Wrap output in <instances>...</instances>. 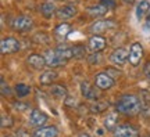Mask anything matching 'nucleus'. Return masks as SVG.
Returning a JSON list of instances; mask_svg holds the SVG:
<instances>
[{
	"label": "nucleus",
	"instance_id": "nucleus-28",
	"mask_svg": "<svg viewBox=\"0 0 150 137\" xmlns=\"http://www.w3.org/2000/svg\"><path fill=\"white\" fill-rule=\"evenodd\" d=\"M107 107H108V104H106V103H100V101L97 100L96 104L92 105V112H103Z\"/></svg>",
	"mask_w": 150,
	"mask_h": 137
},
{
	"label": "nucleus",
	"instance_id": "nucleus-7",
	"mask_svg": "<svg viewBox=\"0 0 150 137\" xmlns=\"http://www.w3.org/2000/svg\"><path fill=\"white\" fill-rule=\"evenodd\" d=\"M110 61L117 67H122L124 64L129 61V53L124 47L115 48L111 54H110Z\"/></svg>",
	"mask_w": 150,
	"mask_h": 137
},
{
	"label": "nucleus",
	"instance_id": "nucleus-23",
	"mask_svg": "<svg viewBox=\"0 0 150 137\" xmlns=\"http://www.w3.org/2000/svg\"><path fill=\"white\" fill-rule=\"evenodd\" d=\"M86 11H88L89 15H92L93 18H96V17L104 15V14L108 11V8H106V7L102 4H97V6H89V7L86 8Z\"/></svg>",
	"mask_w": 150,
	"mask_h": 137
},
{
	"label": "nucleus",
	"instance_id": "nucleus-32",
	"mask_svg": "<svg viewBox=\"0 0 150 137\" xmlns=\"http://www.w3.org/2000/svg\"><path fill=\"white\" fill-rule=\"evenodd\" d=\"M143 72H145V76L147 78V80H150V61H149V63H146Z\"/></svg>",
	"mask_w": 150,
	"mask_h": 137
},
{
	"label": "nucleus",
	"instance_id": "nucleus-13",
	"mask_svg": "<svg viewBox=\"0 0 150 137\" xmlns=\"http://www.w3.org/2000/svg\"><path fill=\"white\" fill-rule=\"evenodd\" d=\"M75 14H76V7L72 4L61 6L56 11V15H57L59 20H68V18H72Z\"/></svg>",
	"mask_w": 150,
	"mask_h": 137
},
{
	"label": "nucleus",
	"instance_id": "nucleus-3",
	"mask_svg": "<svg viewBox=\"0 0 150 137\" xmlns=\"http://www.w3.org/2000/svg\"><path fill=\"white\" fill-rule=\"evenodd\" d=\"M11 27L16 32H20V33H25V32L31 31L33 27V21L31 17H27V15H20L17 17L16 20L13 21Z\"/></svg>",
	"mask_w": 150,
	"mask_h": 137
},
{
	"label": "nucleus",
	"instance_id": "nucleus-31",
	"mask_svg": "<svg viewBox=\"0 0 150 137\" xmlns=\"http://www.w3.org/2000/svg\"><path fill=\"white\" fill-rule=\"evenodd\" d=\"M13 107H14V110H17V111H25V110H29V105L28 104H24V103H14L13 104Z\"/></svg>",
	"mask_w": 150,
	"mask_h": 137
},
{
	"label": "nucleus",
	"instance_id": "nucleus-12",
	"mask_svg": "<svg viewBox=\"0 0 150 137\" xmlns=\"http://www.w3.org/2000/svg\"><path fill=\"white\" fill-rule=\"evenodd\" d=\"M114 137H139V134L134 126L121 125V126H117V129L114 130Z\"/></svg>",
	"mask_w": 150,
	"mask_h": 137
},
{
	"label": "nucleus",
	"instance_id": "nucleus-4",
	"mask_svg": "<svg viewBox=\"0 0 150 137\" xmlns=\"http://www.w3.org/2000/svg\"><path fill=\"white\" fill-rule=\"evenodd\" d=\"M20 48H21L20 42L17 40L16 37H11V36L4 37L1 40V43H0V51H1V54H14Z\"/></svg>",
	"mask_w": 150,
	"mask_h": 137
},
{
	"label": "nucleus",
	"instance_id": "nucleus-11",
	"mask_svg": "<svg viewBox=\"0 0 150 137\" xmlns=\"http://www.w3.org/2000/svg\"><path fill=\"white\" fill-rule=\"evenodd\" d=\"M49 116L42 112L40 110H32L31 111V115H29V123L35 127H42L45 126V123L47 122Z\"/></svg>",
	"mask_w": 150,
	"mask_h": 137
},
{
	"label": "nucleus",
	"instance_id": "nucleus-8",
	"mask_svg": "<svg viewBox=\"0 0 150 137\" xmlns=\"http://www.w3.org/2000/svg\"><path fill=\"white\" fill-rule=\"evenodd\" d=\"M142 57H143V47H142V44L138 42L132 43L131 48H129V64L136 67L140 63Z\"/></svg>",
	"mask_w": 150,
	"mask_h": 137
},
{
	"label": "nucleus",
	"instance_id": "nucleus-10",
	"mask_svg": "<svg viewBox=\"0 0 150 137\" xmlns=\"http://www.w3.org/2000/svg\"><path fill=\"white\" fill-rule=\"evenodd\" d=\"M81 94L83 96L86 100H91V101L99 100V93H97L96 87H93L88 80H83L81 83Z\"/></svg>",
	"mask_w": 150,
	"mask_h": 137
},
{
	"label": "nucleus",
	"instance_id": "nucleus-33",
	"mask_svg": "<svg viewBox=\"0 0 150 137\" xmlns=\"http://www.w3.org/2000/svg\"><path fill=\"white\" fill-rule=\"evenodd\" d=\"M16 137H33V134H29V133L25 132V130H20V132L16 134Z\"/></svg>",
	"mask_w": 150,
	"mask_h": 137
},
{
	"label": "nucleus",
	"instance_id": "nucleus-25",
	"mask_svg": "<svg viewBox=\"0 0 150 137\" xmlns=\"http://www.w3.org/2000/svg\"><path fill=\"white\" fill-rule=\"evenodd\" d=\"M29 93H31V86H28V84L25 83H18L16 86V94L18 96V97H27V96H29Z\"/></svg>",
	"mask_w": 150,
	"mask_h": 137
},
{
	"label": "nucleus",
	"instance_id": "nucleus-21",
	"mask_svg": "<svg viewBox=\"0 0 150 137\" xmlns=\"http://www.w3.org/2000/svg\"><path fill=\"white\" fill-rule=\"evenodd\" d=\"M56 7H54V4L52 3V1H45V3H42V6H40V14H42L45 18H52V17L56 14Z\"/></svg>",
	"mask_w": 150,
	"mask_h": 137
},
{
	"label": "nucleus",
	"instance_id": "nucleus-15",
	"mask_svg": "<svg viewBox=\"0 0 150 137\" xmlns=\"http://www.w3.org/2000/svg\"><path fill=\"white\" fill-rule=\"evenodd\" d=\"M150 14V3L149 0H142L139 4L136 6V18L142 21Z\"/></svg>",
	"mask_w": 150,
	"mask_h": 137
},
{
	"label": "nucleus",
	"instance_id": "nucleus-20",
	"mask_svg": "<svg viewBox=\"0 0 150 137\" xmlns=\"http://www.w3.org/2000/svg\"><path fill=\"white\" fill-rule=\"evenodd\" d=\"M50 93L53 97L59 98V100H64L65 97L68 96V91H67V87L63 86V84H53L52 89H50Z\"/></svg>",
	"mask_w": 150,
	"mask_h": 137
},
{
	"label": "nucleus",
	"instance_id": "nucleus-18",
	"mask_svg": "<svg viewBox=\"0 0 150 137\" xmlns=\"http://www.w3.org/2000/svg\"><path fill=\"white\" fill-rule=\"evenodd\" d=\"M28 64L33 67L35 69H40L43 67H47L46 65V60H45V56H39V54H31L28 57Z\"/></svg>",
	"mask_w": 150,
	"mask_h": 137
},
{
	"label": "nucleus",
	"instance_id": "nucleus-30",
	"mask_svg": "<svg viewBox=\"0 0 150 137\" xmlns=\"http://www.w3.org/2000/svg\"><path fill=\"white\" fill-rule=\"evenodd\" d=\"M1 94L4 96H11V89H10V86L6 83V80L1 78Z\"/></svg>",
	"mask_w": 150,
	"mask_h": 137
},
{
	"label": "nucleus",
	"instance_id": "nucleus-34",
	"mask_svg": "<svg viewBox=\"0 0 150 137\" xmlns=\"http://www.w3.org/2000/svg\"><path fill=\"white\" fill-rule=\"evenodd\" d=\"M78 137H93L92 134H89V133H85V132H82L78 134Z\"/></svg>",
	"mask_w": 150,
	"mask_h": 137
},
{
	"label": "nucleus",
	"instance_id": "nucleus-24",
	"mask_svg": "<svg viewBox=\"0 0 150 137\" xmlns=\"http://www.w3.org/2000/svg\"><path fill=\"white\" fill-rule=\"evenodd\" d=\"M54 33L59 37H67L71 33V25L67 22H61L54 28Z\"/></svg>",
	"mask_w": 150,
	"mask_h": 137
},
{
	"label": "nucleus",
	"instance_id": "nucleus-6",
	"mask_svg": "<svg viewBox=\"0 0 150 137\" xmlns=\"http://www.w3.org/2000/svg\"><path fill=\"white\" fill-rule=\"evenodd\" d=\"M45 60H46V65L50 67V68H59V67H64V64L67 61H64L63 58L60 57L57 51H56V48L52 50V48H49L45 51Z\"/></svg>",
	"mask_w": 150,
	"mask_h": 137
},
{
	"label": "nucleus",
	"instance_id": "nucleus-29",
	"mask_svg": "<svg viewBox=\"0 0 150 137\" xmlns=\"http://www.w3.org/2000/svg\"><path fill=\"white\" fill-rule=\"evenodd\" d=\"M100 4L104 6V7L108 8V11H110V10H114V8H115L117 3H115V0H100Z\"/></svg>",
	"mask_w": 150,
	"mask_h": 137
},
{
	"label": "nucleus",
	"instance_id": "nucleus-5",
	"mask_svg": "<svg viewBox=\"0 0 150 137\" xmlns=\"http://www.w3.org/2000/svg\"><path fill=\"white\" fill-rule=\"evenodd\" d=\"M95 83H96V87L99 90H108L114 86L115 80L112 76H110L108 72H99V74H96Z\"/></svg>",
	"mask_w": 150,
	"mask_h": 137
},
{
	"label": "nucleus",
	"instance_id": "nucleus-14",
	"mask_svg": "<svg viewBox=\"0 0 150 137\" xmlns=\"http://www.w3.org/2000/svg\"><path fill=\"white\" fill-rule=\"evenodd\" d=\"M59 129L56 126H42L33 132V137H57Z\"/></svg>",
	"mask_w": 150,
	"mask_h": 137
},
{
	"label": "nucleus",
	"instance_id": "nucleus-35",
	"mask_svg": "<svg viewBox=\"0 0 150 137\" xmlns=\"http://www.w3.org/2000/svg\"><path fill=\"white\" fill-rule=\"evenodd\" d=\"M124 3H125V4H134L135 3V0H122Z\"/></svg>",
	"mask_w": 150,
	"mask_h": 137
},
{
	"label": "nucleus",
	"instance_id": "nucleus-1",
	"mask_svg": "<svg viewBox=\"0 0 150 137\" xmlns=\"http://www.w3.org/2000/svg\"><path fill=\"white\" fill-rule=\"evenodd\" d=\"M117 112L127 116H135L142 112V101L134 94H125L117 101Z\"/></svg>",
	"mask_w": 150,
	"mask_h": 137
},
{
	"label": "nucleus",
	"instance_id": "nucleus-17",
	"mask_svg": "<svg viewBox=\"0 0 150 137\" xmlns=\"http://www.w3.org/2000/svg\"><path fill=\"white\" fill-rule=\"evenodd\" d=\"M57 78H59V75H57L56 71H53V69H47V71L42 72V75L39 76V82H40V84L49 86V84H52L53 82H56Z\"/></svg>",
	"mask_w": 150,
	"mask_h": 137
},
{
	"label": "nucleus",
	"instance_id": "nucleus-26",
	"mask_svg": "<svg viewBox=\"0 0 150 137\" xmlns=\"http://www.w3.org/2000/svg\"><path fill=\"white\" fill-rule=\"evenodd\" d=\"M72 53H74V58L76 60H81L86 56V47L83 44H75L72 47Z\"/></svg>",
	"mask_w": 150,
	"mask_h": 137
},
{
	"label": "nucleus",
	"instance_id": "nucleus-9",
	"mask_svg": "<svg viewBox=\"0 0 150 137\" xmlns=\"http://www.w3.org/2000/svg\"><path fill=\"white\" fill-rule=\"evenodd\" d=\"M88 46L91 48L93 53H100L103 51L106 46H107V42H106V39L100 35H93L92 37H89V40H88Z\"/></svg>",
	"mask_w": 150,
	"mask_h": 137
},
{
	"label": "nucleus",
	"instance_id": "nucleus-16",
	"mask_svg": "<svg viewBox=\"0 0 150 137\" xmlns=\"http://www.w3.org/2000/svg\"><path fill=\"white\" fill-rule=\"evenodd\" d=\"M117 125H118V114L117 112H110L107 114V116L104 118L103 121V126L106 127L107 130L110 132H114L117 129Z\"/></svg>",
	"mask_w": 150,
	"mask_h": 137
},
{
	"label": "nucleus",
	"instance_id": "nucleus-22",
	"mask_svg": "<svg viewBox=\"0 0 150 137\" xmlns=\"http://www.w3.org/2000/svg\"><path fill=\"white\" fill-rule=\"evenodd\" d=\"M56 51H57V54H59L64 61H68V60H71V58H74L72 47H68V46H65V44H60L59 47L56 48Z\"/></svg>",
	"mask_w": 150,
	"mask_h": 137
},
{
	"label": "nucleus",
	"instance_id": "nucleus-27",
	"mask_svg": "<svg viewBox=\"0 0 150 137\" xmlns=\"http://www.w3.org/2000/svg\"><path fill=\"white\" fill-rule=\"evenodd\" d=\"M0 125H1L3 129H10V127H13V125H14V119H13L10 115H1Z\"/></svg>",
	"mask_w": 150,
	"mask_h": 137
},
{
	"label": "nucleus",
	"instance_id": "nucleus-36",
	"mask_svg": "<svg viewBox=\"0 0 150 137\" xmlns=\"http://www.w3.org/2000/svg\"><path fill=\"white\" fill-rule=\"evenodd\" d=\"M147 27L150 28V14H149V17H147Z\"/></svg>",
	"mask_w": 150,
	"mask_h": 137
},
{
	"label": "nucleus",
	"instance_id": "nucleus-2",
	"mask_svg": "<svg viewBox=\"0 0 150 137\" xmlns=\"http://www.w3.org/2000/svg\"><path fill=\"white\" fill-rule=\"evenodd\" d=\"M114 28H117V24L112 20H99V21H95L92 24L89 31L93 35H102V33L110 31V29H114Z\"/></svg>",
	"mask_w": 150,
	"mask_h": 137
},
{
	"label": "nucleus",
	"instance_id": "nucleus-19",
	"mask_svg": "<svg viewBox=\"0 0 150 137\" xmlns=\"http://www.w3.org/2000/svg\"><path fill=\"white\" fill-rule=\"evenodd\" d=\"M140 101H142V114L146 118H150V93L143 90L140 93Z\"/></svg>",
	"mask_w": 150,
	"mask_h": 137
}]
</instances>
